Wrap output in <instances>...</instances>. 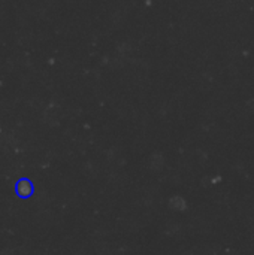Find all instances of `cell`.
I'll use <instances>...</instances> for the list:
<instances>
[{
    "label": "cell",
    "mask_w": 254,
    "mask_h": 255,
    "mask_svg": "<svg viewBox=\"0 0 254 255\" xmlns=\"http://www.w3.org/2000/svg\"><path fill=\"white\" fill-rule=\"evenodd\" d=\"M33 193H34V187H33V184H31L30 179L22 178V179H19L15 184V194L19 199H28V197L33 196Z\"/></svg>",
    "instance_id": "1"
}]
</instances>
